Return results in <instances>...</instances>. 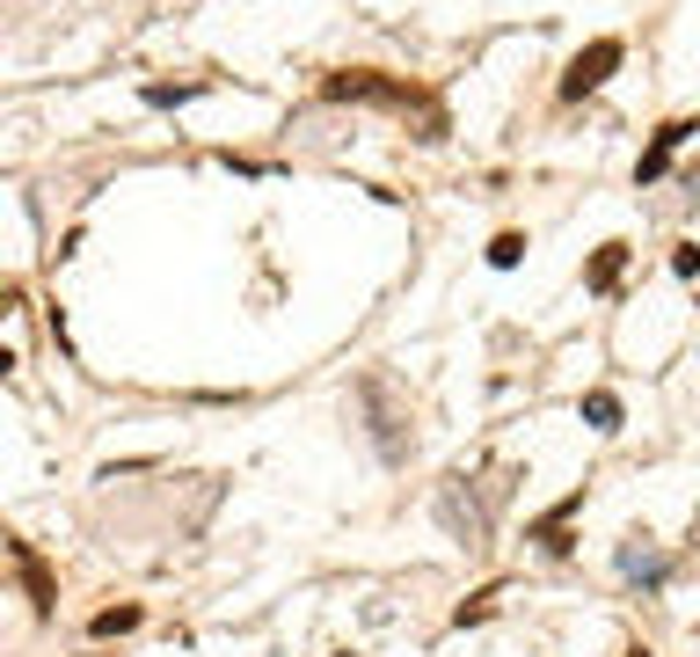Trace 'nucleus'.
<instances>
[{
	"mask_svg": "<svg viewBox=\"0 0 700 657\" xmlns=\"http://www.w3.org/2000/svg\"><path fill=\"white\" fill-rule=\"evenodd\" d=\"M621 570L642 577V584H656V577H664V556H650V548H621Z\"/></svg>",
	"mask_w": 700,
	"mask_h": 657,
	"instance_id": "obj_13",
	"label": "nucleus"
},
{
	"mask_svg": "<svg viewBox=\"0 0 700 657\" xmlns=\"http://www.w3.org/2000/svg\"><path fill=\"white\" fill-rule=\"evenodd\" d=\"M628 242H605L591 264H584V292H621V278H628Z\"/></svg>",
	"mask_w": 700,
	"mask_h": 657,
	"instance_id": "obj_6",
	"label": "nucleus"
},
{
	"mask_svg": "<svg viewBox=\"0 0 700 657\" xmlns=\"http://www.w3.org/2000/svg\"><path fill=\"white\" fill-rule=\"evenodd\" d=\"M146 621V607H102L96 621H88V635H96V643H110V635H132Z\"/></svg>",
	"mask_w": 700,
	"mask_h": 657,
	"instance_id": "obj_8",
	"label": "nucleus"
},
{
	"mask_svg": "<svg viewBox=\"0 0 700 657\" xmlns=\"http://www.w3.org/2000/svg\"><path fill=\"white\" fill-rule=\"evenodd\" d=\"M518 256H526V234H518V227H504V234L489 242V270H518Z\"/></svg>",
	"mask_w": 700,
	"mask_h": 657,
	"instance_id": "obj_12",
	"label": "nucleus"
},
{
	"mask_svg": "<svg viewBox=\"0 0 700 657\" xmlns=\"http://www.w3.org/2000/svg\"><path fill=\"white\" fill-rule=\"evenodd\" d=\"M621 59H628V45H621V37H591V45L569 59V73H562V96H569V102L599 96L605 81H613V66H621Z\"/></svg>",
	"mask_w": 700,
	"mask_h": 657,
	"instance_id": "obj_2",
	"label": "nucleus"
},
{
	"mask_svg": "<svg viewBox=\"0 0 700 657\" xmlns=\"http://www.w3.org/2000/svg\"><path fill=\"white\" fill-rule=\"evenodd\" d=\"M584 424H591V431H621V394L591 388V394H584Z\"/></svg>",
	"mask_w": 700,
	"mask_h": 657,
	"instance_id": "obj_9",
	"label": "nucleus"
},
{
	"mask_svg": "<svg viewBox=\"0 0 700 657\" xmlns=\"http://www.w3.org/2000/svg\"><path fill=\"white\" fill-rule=\"evenodd\" d=\"M693 132H700L693 118H664V124H656V139L642 146V161H635V183H656V175H664V169L678 161V146L693 139Z\"/></svg>",
	"mask_w": 700,
	"mask_h": 657,
	"instance_id": "obj_3",
	"label": "nucleus"
},
{
	"mask_svg": "<svg viewBox=\"0 0 700 657\" xmlns=\"http://www.w3.org/2000/svg\"><path fill=\"white\" fill-rule=\"evenodd\" d=\"M8 556H15V570H23L29 607H37V613H51V599H59V592H51V570L37 562V548H29V540H8Z\"/></svg>",
	"mask_w": 700,
	"mask_h": 657,
	"instance_id": "obj_7",
	"label": "nucleus"
},
{
	"mask_svg": "<svg viewBox=\"0 0 700 657\" xmlns=\"http://www.w3.org/2000/svg\"><path fill=\"white\" fill-rule=\"evenodd\" d=\"M212 81H146V102L153 110H169V102H191V96H205Z\"/></svg>",
	"mask_w": 700,
	"mask_h": 657,
	"instance_id": "obj_10",
	"label": "nucleus"
},
{
	"mask_svg": "<svg viewBox=\"0 0 700 657\" xmlns=\"http://www.w3.org/2000/svg\"><path fill=\"white\" fill-rule=\"evenodd\" d=\"M358 394L372 402V416H380V424H372V431H380V453H386V461H402V453H409V438H402V416L386 410V394H394V388H386L380 373H372V380H365Z\"/></svg>",
	"mask_w": 700,
	"mask_h": 657,
	"instance_id": "obj_4",
	"label": "nucleus"
},
{
	"mask_svg": "<svg viewBox=\"0 0 700 657\" xmlns=\"http://www.w3.org/2000/svg\"><path fill=\"white\" fill-rule=\"evenodd\" d=\"M496 599H504V584H482L475 599H459V607H453V621H459V629H467V621H489V613H496Z\"/></svg>",
	"mask_w": 700,
	"mask_h": 657,
	"instance_id": "obj_11",
	"label": "nucleus"
},
{
	"mask_svg": "<svg viewBox=\"0 0 700 657\" xmlns=\"http://www.w3.org/2000/svg\"><path fill=\"white\" fill-rule=\"evenodd\" d=\"M321 96L329 102H386V110H402V118H423V139H445V110H438L431 88H416V81H386V73H365V66H343V73H321Z\"/></svg>",
	"mask_w": 700,
	"mask_h": 657,
	"instance_id": "obj_1",
	"label": "nucleus"
},
{
	"mask_svg": "<svg viewBox=\"0 0 700 657\" xmlns=\"http://www.w3.org/2000/svg\"><path fill=\"white\" fill-rule=\"evenodd\" d=\"M577 511H584V489H569V497H562V504L532 526V540H540L548 556H569V548H577V540H569V519H577Z\"/></svg>",
	"mask_w": 700,
	"mask_h": 657,
	"instance_id": "obj_5",
	"label": "nucleus"
},
{
	"mask_svg": "<svg viewBox=\"0 0 700 657\" xmlns=\"http://www.w3.org/2000/svg\"><path fill=\"white\" fill-rule=\"evenodd\" d=\"M672 270H678V278H700V248L678 242V248H672Z\"/></svg>",
	"mask_w": 700,
	"mask_h": 657,
	"instance_id": "obj_14",
	"label": "nucleus"
},
{
	"mask_svg": "<svg viewBox=\"0 0 700 657\" xmlns=\"http://www.w3.org/2000/svg\"><path fill=\"white\" fill-rule=\"evenodd\" d=\"M628 657H650V650H642V643H635V650H628Z\"/></svg>",
	"mask_w": 700,
	"mask_h": 657,
	"instance_id": "obj_15",
	"label": "nucleus"
}]
</instances>
